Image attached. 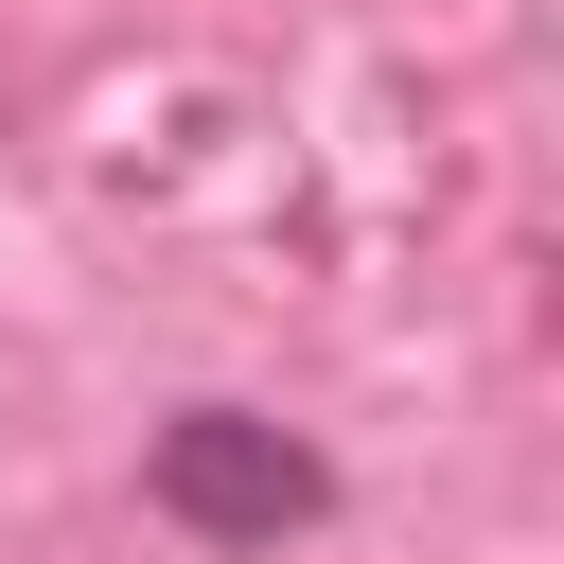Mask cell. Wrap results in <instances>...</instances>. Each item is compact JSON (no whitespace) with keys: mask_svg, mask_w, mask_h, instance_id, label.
<instances>
[{"mask_svg":"<svg viewBox=\"0 0 564 564\" xmlns=\"http://www.w3.org/2000/svg\"><path fill=\"white\" fill-rule=\"evenodd\" d=\"M141 494L194 529V546H282V529H317V441H282L264 405H176L159 423V458H141Z\"/></svg>","mask_w":564,"mask_h":564,"instance_id":"1","label":"cell"}]
</instances>
